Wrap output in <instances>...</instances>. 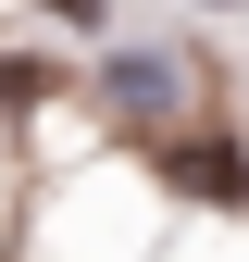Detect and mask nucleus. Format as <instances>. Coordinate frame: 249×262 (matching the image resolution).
<instances>
[{
    "mask_svg": "<svg viewBox=\"0 0 249 262\" xmlns=\"http://www.w3.org/2000/svg\"><path fill=\"white\" fill-rule=\"evenodd\" d=\"M175 187H200V200H249V150H237V138H175Z\"/></svg>",
    "mask_w": 249,
    "mask_h": 262,
    "instance_id": "obj_1",
    "label": "nucleus"
},
{
    "mask_svg": "<svg viewBox=\"0 0 249 262\" xmlns=\"http://www.w3.org/2000/svg\"><path fill=\"white\" fill-rule=\"evenodd\" d=\"M100 88H112L124 113H175V100H187V75H175V62H137V50H112V62H100Z\"/></svg>",
    "mask_w": 249,
    "mask_h": 262,
    "instance_id": "obj_2",
    "label": "nucleus"
},
{
    "mask_svg": "<svg viewBox=\"0 0 249 262\" xmlns=\"http://www.w3.org/2000/svg\"><path fill=\"white\" fill-rule=\"evenodd\" d=\"M38 13H62V25H87V38H100V25H112V0H38Z\"/></svg>",
    "mask_w": 249,
    "mask_h": 262,
    "instance_id": "obj_3",
    "label": "nucleus"
},
{
    "mask_svg": "<svg viewBox=\"0 0 249 262\" xmlns=\"http://www.w3.org/2000/svg\"><path fill=\"white\" fill-rule=\"evenodd\" d=\"M13 100H38V75H25V62H0V113H13Z\"/></svg>",
    "mask_w": 249,
    "mask_h": 262,
    "instance_id": "obj_4",
    "label": "nucleus"
},
{
    "mask_svg": "<svg viewBox=\"0 0 249 262\" xmlns=\"http://www.w3.org/2000/svg\"><path fill=\"white\" fill-rule=\"evenodd\" d=\"M200 13H249V0H200Z\"/></svg>",
    "mask_w": 249,
    "mask_h": 262,
    "instance_id": "obj_5",
    "label": "nucleus"
}]
</instances>
